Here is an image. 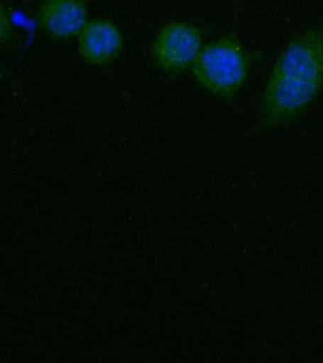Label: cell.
<instances>
[{
    "label": "cell",
    "instance_id": "cell-1",
    "mask_svg": "<svg viewBox=\"0 0 323 363\" xmlns=\"http://www.w3.org/2000/svg\"><path fill=\"white\" fill-rule=\"evenodd\" d=\"M323 91V23L305 27L277 57L259 103L261 128L301 119Z\"/></svg>",
    "mask_w": 323,
    "mask_h": 363
},
{
    "label": "cell",
    "instance_id": "cell-2",
    "mask_svg": "<svg viewBox=\"0 0 323 363\" xmlns=\"http://www.w3.org/2000/svg\"><path fill=\"white\" fill-rule=\"evenodd\" d=\"M251 57L236 36H222L202 48L192 65V77L206 93L231 100L249 78Z\"/></svg>",
    "mask_w": 323,
    "mask_h": 363
},
{
    "label": "cell",
    "instance_id": "cell-3",
    "mask_svg": "<svg viewBox=\"0 0 323 363\" xmlns=\"http://www.w3.org/2000/svg\"><path fill=\"white\" fill-rule=\"evenodd\" d=\"M203 33L190 21H170L160 28L150 45V55L161 72L180 74L192 67L202 51Z\"/></svg>",
    "mask_w": 323,
    "mask_h": 363
},
{
    "label": "cell",
    "instance_id": "cell-4",
    "mask_svg": "<svg viewBox=\"0 0 323 363\" xmlns=\"http://www.w3.org/2000/svg\"><path fill=\"white\" fill-rule=\"evenodd\" d=\"M88 0H42L36 11L38 27L55 42L70 40L88 24Z\"/></svg>",
    "mask_w": 323,
    "mask_h": 363
},
{
    "label": "cell",
    "instance_id": "cell-5",
    "mask_svg": "<svg viewBox=\"0 0 323 363\" xmlns=\"http://www.w3.org/2000/svg\"><path fill=\"white\" fill-rule=\"evenodd\" d=\"M124 50V36L119 27L106 18L88 21L78 36V52L91 66H107L119 58Z\"/></svg>",
    "mask_w": 323,
    "mask_h": 363
},
{
    "label": "cell",
    "instance_id": "cell-6",
    "mask_svg": "<svg viewBox=\"0 0 323 363\" xmlns=\"http://www.w3.org/2000/svg\"><path fill=\"white\" fill-rule=\"evenodd\" d=\"M13 38V28L9 17L6 15V11H2V45L4 47H9L11 40Z\"/></svg>",
    "mask_w": 323,
    "mask_h": 363
}]
</instances>
